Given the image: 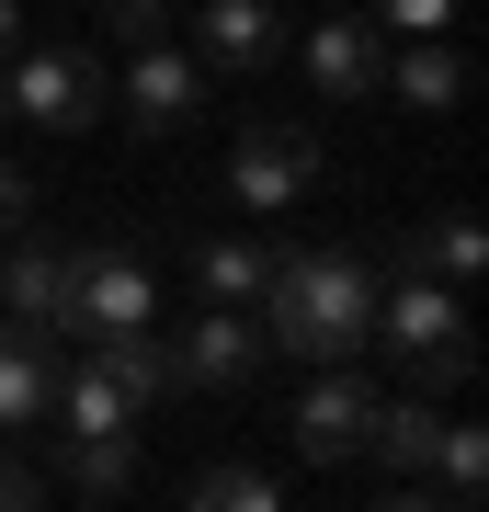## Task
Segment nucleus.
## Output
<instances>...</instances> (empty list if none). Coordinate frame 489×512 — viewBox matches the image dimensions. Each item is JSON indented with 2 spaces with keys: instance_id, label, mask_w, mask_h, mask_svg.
<instances>
[{
  "instance_id": "obj_1",
  "label": "nucleus",
  "mask_w": 489,
  "mask_h": 512,
  "mask_svg": "<svg viewBox=\"0 0 489 512\" xmlns=\"http://www.w3.org/2000/svg\"><path fill=\"white\" fill-rule=\"evenodd\" d=\"M364 319H376V262L364 251H273V285H262V342L273 353L353 365Z\"/></svg>"
},
{
  "instance_id": "obj_2",
  "label": "nucleus",
  "mask_w": 489,
  "mask_h": 512,
  "mask_svg": "<svg viewBox=\"0 0 489 512\" xmlns=\"http://www.w3.org/2000/svg\"><path fill=\"white\" fill-rule=\"evenodd\" d=\"M364 353H387V365L410 376V399H444V387H467V376H478L467 308H455V285H433V274H399V285H376Z\"/></svg>"
},
{
  "instance_id": "obj_3",
  "label": "nucleus",
  "mask_w": 489,
  "mask_h": 512,
  "mask_svg": "<svg viewBox=\"0 0 489 512\" xmlns=\"http://www.w3.org/2000/svg\"><path fill=\"white\" fill-rule=\"evenodd\" d=\"M46 433H57V467H69V490H91V501H114V490L137 478V399H126V387H103L91 365L57 376Z\"/></svg>"
},
{
  "instance_id": "obj_4",
  "label": "nucleus",
  "mask_w": 489,
  "mask_h": 512,
  "mask_svg": "<svg viewBox=\"0 0 489 512\" xmlns=\"http://www.w3.org/2000/svg\"><path fill=\"white\" fill-rule=\"evenodd\" d=\"M103 330H160V262H137V251H69L57 342H103Z\"/></svg>"
},
{
  "instance_id": "obj_5",
  "label": "nucleus",
  "mask_w": 489,
  "mask_h": 512,
  "mask_svg": "<svg viewBox=\"0 0 489 512\" xmlns=\"http://www.w3.org/2000/svg\"><path fill=\"white\" fill-rule=\"evenodd\" d=\"M114 103V80H103V57H80V46H35V57H0V114H23V126H91V114Z\"/></svg>"
},
{
  "instance_id": "obj_6",
  "label": "nucleus",
  "mask_w": 489,
  "mask_h": 512,
  "mask_svg": "<svg viewBox=\"0 0 489 512\" xmlns=\"http://www.w3.org/2000/svg\"><path fill=\"white\" fill-rule=\"evenodd\" d=\"M364 433H376V387H364L353 365H319L308 387H296V456L353 467V456H364Z\"/></svg>"
},
{
  "instance_id": "obj_7",
  "label": "nucleus",
  "mask_w": 489,
  "mask_h": 512,
  "mask_svg": "<svg viewBox=\"0 0 489 512\" xmlns=\"http://www.w3.org/2000/svg\"><path fill=\"white\" fill-rule=\"evenodd\" d=\"M57 376H69L57 330H46V319H0V433H46Z\"/></svg>"
},
{
  "instance_id": "obj_8",
  "label": "nucleus",
  "mask_w": 489,
  "mask_h": 512,
  "mask_svg": "<svg viewBox=\"0 0 489 512\" xmlns=\"http://www.w3.org/2000/svg\"><path fill=\"white\" fill-rule=\"evenodd\" d=\"M194 46H205L194 57L205 80H217V69L228 80H262L273 57H285V12H273V0H205V12H194Z\"/></svg>"
},
{
  "instance_id": "obj_9",
  "label": "nucleus",
  "mask_w": 489,
  "mask_h": 512,
  "mask_svg": "<svg viewBox=\"0 0 489 512\" xmlns=\"http://www.w3.org/2000/svg\"><path fill=\"white\" fill-rule=\"evenodd\" d=\"M262 353H273V342H262L251 308H205V319L171 342V376H182V387H251Z\"/></svg>"
},
{
  "instance_id": "obj_10",
  "label": "nucleus",
  "mask_w": 489,
  "mask_h": 512,
  "mask_svg": "<svg viewBox=\"0 0 489 512\" xmlns=\"http://www.w3.org/2000/svg\"><path fill=\"white\" fill-rule=\"evenodd\" d=\"M308 171H319V148L296 137V126H251V137L228 148V194L251 205V217H273V205H296V194H308Z\"/></svg>"
},
{
  "instance_id": "obj_11",
  "label": "nucleus",
  "mask_w": 489,
  "mask_h": 512,
  "mask_svg": "<svg viewBox=\"0 0 489 512\" xmlns=\"http://www.w3.org/2000/svg\"><path fill=\"white\" fill-rule=\"evenodd\" d=\"M114 103H126L148 137H171V126H194L205 69H194V57H171V46H137V57H126V80H114Z\"/></svg>"
},
{
  "instance_id": "obj_12",
  "label": "nucleus",
  "mask_w": 489,
  "mask_h": 512,
  "mask_svg": "<svg viewBox=\"0 0 489 512\" xmlns=\"http://www.w3.org/2000/svg\"><path fill=\"white\" fill-rule=\"evenodd\" d=\"M308 80L330 103H353V92H376V69H387V46H376V23H353V12H330V23H308Z\"/></svg>"
},
{
  "instance_id": "obj_13",
  "label": "nucleus",
  "mask_w": 489,
  "mask_h": 512,
  "mask_svg": "<svg viewBox=\"0 0 489 512\" xmlns=\"http://www.w3.org/2000/svg\"><path fill=\"white\" fill-rule=\"evenodd\" d=\"M80 365L103 376V387H126V399H171V342L160 330H103V342H80Z\"/></svg>"
},
{
  "instance_id": "obj_14",
  "label": "nucleus",
  "mask_w": 489,
  "mask_h": 512,
  "mask_svg": "<svg viewBox=\"0 0 489 512\" xmlns=\"http://www.w3.org/2000/svg\"><path fill=\"white\" fill-rule=\"evenodd\" d=\"M376 92H399L410 114H455V103H467V57H455L444 35H421L410 57H387V69H376Z\"/></svg>"
},
{
  "instance_id": "obj_15",
  "label": "nucleus",
  "mask_w": 489,
  "mask_h": 512,
  "mask_svg": "<svg viewBox=\"0 0 489 512\" xmlns=\"http://www.w3.org/2000/svg\"><path fill=\"white\" fill-rule=\"evenodd\" d=\"M433 444H444V410H433V399H376L364 456H376L387 478H433Z\"/></svg>"
},
{
  "instance_id": "obj_16",
  "label": "nucleus",
  "mask_w": 489,
  "mask_h": 512,
  "mask_svg": "<svg viewBox=\"0 0 489 512\" xmlns=\"http://www.w3.org/2000/svg\"><path fill=\"white\" fill-rule=\"evenodd\" d=\"M0 296H12V319L57 330V308H69V251H57V239H12V251H0Z\"/></svg>"
},
{
  "instance_id": "obj_17",
  "label": "nucleus",
  "mask_w": 489,
  "mask_h": 512,
  "mask_svg": "<svg viewBox=\"0 0 489 512\" xmlns=\"http://www.w3.org/2000/svg\"><path fill=\"white\" fill-rule=\"evenodd\" d=\"M399 274H433V285H478L489 274V228L455 205V217H433V228H410V262Z\"/></svg>"
},
{
  "instance_id": "obj_18",
  "label": "nucleus",
  "mask_w": 489,
  "mask_h": 512,
  "mask_svg": "<svg viewBox=\"0 0 489 512\" xmlns=\"http://www.w3.org/2000/svg\"><path fill=\"white\" fill-rule=\"evenodd\" d=\"M262 285H273L262 239H205V251H194V296H205V308H262Z\"/></svg>"
},
{
  "instance_id": "obj_19",
  "label": "nucleus",
  "mask_w": 489,
  "mask_h": 512,
  "mask_svg": "<svg viewBox=\"0 0 489 512\" xmlns=\"http://www.w3.org/2000/svg\"><path fill=\"white\" fill-rule=\"evenodd\" d=\"M182 512H285V490H273L262 467L217 456V467H194V501H182Z\"/></svg>"
},
{
  "instance_id": "obj_20",
  "label": "nucleus",
  "mask_w": 489,
  "mask_h": 512,
  "mask_svg": "<svg viewBox=\"0 0 489 512\" xmlns=\"http://www.w3.org/2000/svg\"><path fill=\"white\" fill-rule=\"evenodd\" d=\"M433 490H444L455 512L489 490V433H478V421H444V444H433Z\"/></svg>"
},
{
  "instance_id": "obj_21",
  "label": "nucleus",
  "mask_w": 489,
  "mask_h": 512,
  "mask_svg": "<svg viewBox=\"0 0 489 512\" xmlns=\"http://www.w3.org/2000/svg\"><path fill=\"white\" fill-rule=\"evenodd\" d=\"M376 23H399V35L421 46V35H444V23H455V0H376Z\"/></svg>"
},
{
  "instance_id": "obj_22",
  "label": "nucleus",
  "mask_w": 489,
  "mask_h": 512,
  "mask_svg": "<svg viewBox=\"0 0 489 512\" xmlns=\"http://www.w3.org/2000/svg\"><path fill=\"white\" fill-rule=\"evenodd\" d=\"M114 35H126V46H160L171 35V0H114Z\"/></svg>"
},
{
  "instance_id": "obj_23",
  "label": "nucleus",
  "mask_w": 489,
  "mask_h": 512,
  "mask_svg": "<svg viewBox=\"0 0 489 512\" xmlns=\"http://www.w3.org/2000/svg\"><path fill=\"white\" fill-rule=\"evenodd\" d=\"M0 512H46V478L23 467V456H0Z\"/></svg>"
},
{
  "instance_id": "obj_24",
  "label": "nucleus",
  "mask_w": 489,
  "mask_h": 512,
  "mask_svg": "<svg viewBox=\"0 0 489 512\" xmlns=\"http://www.w3.org/2000/svg\"><path fill=\"white\" fill-rule=\"evenodd\" d=\"M23 205H35V171H23V160H0V228H23Z\"/></svg>"
},
{
  "instance_id": "obj_25",
  "label": "nucleus",
  "mask_w": 489,
  "mask_h": 512,
  "mask_svg": "<svg viewBox=\"0 0 489 512\" xmlns=\"http://www.w3.org/2000/svg\"><path fill=\"white\" fill-rule=\"evenodd\" d=\"M376 512H455V501H444V490H421V478H399V490H387Z\"/></svg>"
},
{
  "instance_id": "obj_26",
  "label": "nucleus",
  "mask_w": 489,
  "mask_h": 512,
  "mask_svg": "<svg viewBox=\"0 0 489 512\" xmlns=\"http://www.w3.org/2000/svg\"><path fill=\"white\" fill-rule=\"evenodd\" d=\"M0 57H23V12H12V0H0Z\"/></svg>"
}]
</instances>
